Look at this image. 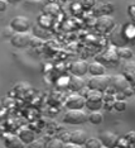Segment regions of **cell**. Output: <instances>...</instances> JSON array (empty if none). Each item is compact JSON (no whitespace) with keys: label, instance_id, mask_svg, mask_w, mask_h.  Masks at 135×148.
<instances>
[{"label":"cell","instance_id":"cell-1","mask_svg":"<svg viewBox=\"0 0 135 148\" xmlns=\"http://www.w3.org/2000/svg\"><path fill=\"white\" fill-rule=\"evenodd\" d=\"M111 80L112 76L109 75H102V76H92L87 82L90 90H96V91H105V90L111 85Z\"/></svg>","mask_w":135,"mask_h":148},{"label":"cell","instance_id":"cell-2","mask_svg":"<svg viewBox=\"0 0 135 148\" xmlns=\"http://www.w3.org/2000/svg\"><path fill=\"white\" fill-rule=\"evenodd\" d=\"M86 108L92 112H97L102 106V92L96 90H89L86 92Z\"/></svg>","mask_w":135,"mask_h":148},{"label":"cell","instance_id":"cell-3","mask_svg":"<svg viewBox=\"0 0 135 148\" xmlns=\"http://www.w3.org/2000/svg\"><path fill=\"white\" fill-rule=\"evenodd\" d=\"M87 120L89 115L83 110H68L63 116V122L67 124H83Z\"/></svg>","mask_w":135,"mask_h":148},{"label":"cell","instance_id":"cell-4","mask_svg":"<svg viewBox=\"0 0 135 148\" xmlns=\"http://www.w3.org/2000/svg\"><path fill=\"white\" fill-rule=\"evenodd\" d=\"M30 25V21L24 15H16L10 21V28L15 33H28Z\"/></svg>","mask_w":135,"mask_h":148},{"label":"cell","instance_id":"cell-5","mask_svg":"<svg viewBox=\"0 0 135 148\" xmlns=\"http://www.w3.org/2000/svg\"><path fill=\"white\" fill-rule=\"evenodd\" d=\"M66 106L70 110H81L86 106V97L80 95L77 92H73L67 96L66 99Z\"/></svg>","mask_w":135,"mask_h":148},{"label":"cell","instance_id":"cell-6","mask_svg":"<svg viewBox=\"0 0 135 148\" xmlns=\"http://www.w3.org/2000/svg\"><path fill=\"white\" fill-rule=\"evenodd\" d=\"M30 42L32 37L29 33H14V36L10 38V43L16 48H24L30 45Z\"/></svg>","mask_w":135,"mask_h":148},{"label":"cell","instance_id":"cell-7","mask_svg":"<svg viewBox=\"0 0 135 148\" xmlns=\"http://www.w3.org/2000/svg\"><path fill=\"white\" fill-rule=\"evenodd\" d=\"M115 27V21H114L112 16L110 15H102L99 16L96 21V28L99 29L100 32H109Z\"/></svg>","mask_w":135,"mask_h":148},{"label":"cell","instance_id":"cell-8","mask_svg":"<svg viewBox=\"0 0 135 148\" xmlns=\"http://www.w3.org/2000/svg\"><path fill=\"white\" fill-rule=\"evenodd\" d=\"M99 138H100L101 143H102V146L104 147H107V148H114V147L116 146L117 140H119V137H117L114 132H110V130L101 132Z\"/></svg>","mask_w":135,"mask_h":148},{"label":"cell","instance_id":"cell-9","mask_svg":"<svg viewBox=\"0 0 135 148\" xmlns=\"http://www.w3.org/2000/svg\"><path fill=\"white\" fill-rule=\"evenodd\" d=\"M70 72L72 76H83L89 72V63L86 61H73L70 65Z\"/></svg>","mask_w":135,"mask_h":148},{"label":"cell","instance_id":"cell-10","mask_svg":"<svg viewBox=\"0 0 135 148\" xmlns=\"http://www.w3.org/2000/svg\"><path fill=\"white\" fill-rule=\"evenodd\" d=\"M4 144L6 148H25V143L20 139L18 134H5Z\"/></svg>","mask_w":135,"mask_h":148},{"label":"cell","instance_id":"cell-11","mask_svg":"<svg viewBox=\"0 0 135 148\" xmlns=\"http://www.w3.org/2000/svg\"><path fill=\"white\" fill-rule=\"evenodd\" d=\"M18 136H19V138L25 144H29V143H32L33 140H35V133H34V130L30 129L29 127H25V125H23V127L19 128Z\"/></svg>","mask_w":135,"mask_h":148},{"label":"cell","instance_id":"cell-12","mask_svg":"<svg viewBox=\"0 0 135 148\" xmlns=\"http://www.w3.org/2000/svg\"><path fill=\"white\" fill-rule=\"evenodd\" d=\"M87 134L83 129H77L70 133V142L78 144V146H85L86 140H87Z\"/></svg>","mask_w":135,"mask_h":148},{"label":"cell","instance_id":"cell-13","mask_svg":"<svg viewBox=\"0 0 135 148\" xmlns=\"http://www.w3.org/2000/svg\"><path fill=\"white\" fill-rule=\"evenodd\" d=\"M89 73H91L92 76H102L105 75V66L100 62H91L89 65Z\"/></svg>","mask_w":135,"mask_h":148},{"label":"cell","instance_id":"cell-14","mask_svg":"<svg viewBox=\"0 0 135 148\" xmlns=\"http://www.w3.org/2000/svg\"><path fill=\"white\" fill-rule=\"evenodd\" d=\"M111 85H114L116 89H119V90H124V89H126V86H127V81L124 79L123 76L117 75V76H112Z\"/></svg>","mask_w":135,"mask_h":148},{"label":"cell","instance_id":"cell-15","mask_svg":"<svg viewBox=\"0 0 135 148\" xmlns=\"http://www.w3.org/2000/svg\"><path fill=\"white\" fill-rule=\"evenodd\" d=\"M85 86V81L78 76H72L70 79V87L73 90H81Z\"/></svg>","mask_w":135,"mask_h":148},{"label":"cell","instance_id":"cell-16","mask_svg":"<svg viewBox=\"0 0 135 148\" xmlns=\"http://www.w3.org/2000/svg\"><path fill=\"white\" fill-rule=\"evenodd\" d=\"M102 143H101L100 138L96 137H90L87 138L86 143H85V148H102Z\"/></svg>","mask_w":135,"mask_h":148},{"label":"cell","instance_id":"cell-17","mask_svg":"<svg viewBox=\"0 0 135 148\" xmlns=\"http://www.w3.org/2000/svg\"><path fill=\"white\" fill-rule=\"evenodd\" d=\"M104 120V115L102 113H100L99 110L97 112H91L89 115V122L92 124H101Z\"/></svg>","mask_w":135,"mask_h":148},{"label":"cell","instance_id":"cell-18","mask_svg":"<svg viewBox=\"0 0 135 148\" xmlns=\"http://www.w3.org/2000/svg\"><path fill=\"white\" fill-rule=\"evenodd\" d=\"M28 148H48V143L43 138H37L35 140L28 144Z\"/></svg>","mask_w":135,"mask_h":148},{"label":"cell","instance_id":"cell-19","mask_svg":"<svg viewBox=\"0 0 135 148\" xmlns=\"http://www.w3.org/2000/svg\"><path fill=\"white\" fill-rule=\"evenodd\" d=\"M65 144L66 143L59 138H53L48 143V148H65Z\"/></svg>","mask_w":135,"mask_h":148},{"label":"cell","instance_id":"cell-20","mask_svg":"<svg viewBox=\"0 0 135 148\" xmlns=\"http://www.w3.org/2000/svg\"><path fill=\"white\" fill-rule=\"evenodd\" d=\"M117 56L121 57V58H130V57H133V52H131V49L129 48H119L117 49Z\"/></svg>","mask_w":135,"mask_h":148},{"label":"cell","instance_id":"cell-21","mask_svg":"<svg viewBox=\"0 0 135 148\" xmlns=\"http://www.w3.org/2000/svg\"><path fill=\"white\" fill-rule=\"evenodd\" d=\"M33 32H34V34L38 36V37H46V36H49L50 34L49 32L46 31V27H34Z\"/></svg>","mask_w":135,"mask_h":148},{"label":"cell","instance_id":"cell-22","mask_svg":"<svg viewBox=\"0 0 135 148\" xmlns=\"http://www.w3.org/2000/svg\"><path fill=\"white\" fill-rule=\"evenodd\" d=\"M58 5H56L55 3H50V4L47 5V8L44 9L46 13H48V14H57L58 13Z\"/></svg>","mask_w":135,"mask_h":148},{"label":"cell","instance_id":"cell-23","mask_svg":"<svg viewBox=\"0 0 135 148\" xmlns=\"http://www.w3.org/2000/svg\"><path fill=\"white\" fill-rule=\"evenodd\" d=\"M114 108H115L117 112H124L126 109V103L123 101V100H119V101H116L114 104Z\"/></svg>","mask_w":135,"mask_h":148},{"label":"cell","instance_id":"cell-24","mask_svg":"<svg viewBox=\"0 0 135 148\" xmlns=\"http://www.w3.org/2000/svg\"><path fill=\"white\" fill-rule=\"evenodd\" d=\"M8 6H9V3L6 0H0V13L5 12L8 9Z\"/></svg>","mask_w":135,"mask_h":148},{"label":"cell","instance_id":"cell-25","mask_svg":"<svg viewBox=\"0 0 135 148\" xmlns=\"http://www.w3.org/2000/svg\"><path fill=\"white\" fill-rule=\"evenodd\" d=\"M65 148H82V146H78V144H75L72 142H67L65 144Z\"/></svg>","mask_w":135,"mask_h":148},{"label":"cell","instance_id":"cell-26","mask_svg":"<svg viewBox=\"0 0 135 148\" xmlns=\"http://www.w3.org/2000/svg\"><path fill=\"white\" fill-rule=\"evenodd\" d=\"M131 9H133V10H135V6H130ZM129 14L131 15V18H134L135 19V13H133V12H129Z\"/></svg>","mask_w":135,"mask_h":148},{"label":"cell","instance_id":"cell-27","mask_svg":"<svg viewBox=\"0 0 135 148\" xmlns=\"http://www.w3.org/2000/svg\"><path fill=\"white\" fill-rule=\"evenodd\" d=\"M1 106H3V104H1V101H0V109H1Z\"/></svg>","mask_w":135,"mask_h":148},{"label":"cell","instance_id":"cell-28","mask_svg":"<svg viewBox=\"0 0 135 148\" xmlns=\"http://www.w3.org/2000/svg\"><path fill=\"white\" fill-rule=\"evenodd\" d=\"M102 148H107V147H102Z\"/></svg>","mask_w":135,"mask_h":148}]
</instances>
